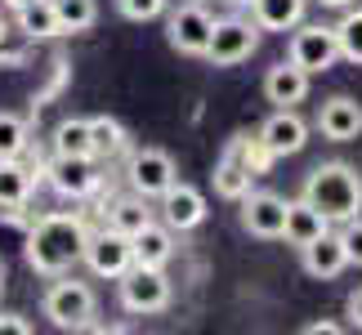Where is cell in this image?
<instances>
[{
    "instance_id": "cell-33",
    "label": "cell",
    "mask_w": 362,
    "mask_h": 335,
    "mask_svg": "<svg viewBox=\"0 0 362 335\" xmlns=\"http://www.w3.org/2000/svg\"><path fill=\"white\" fill-rule=\"evenodd\" d=\"M304 335H340V327L336 322H309V327H304Z\"/></svg>"
},
{
    "instance_id": "cell-27",
    "label": "cell",
    "mask_w": 362,
    "mask_h": 335,
    "mask_svg": "<svg viewBox=\"0 0 362 335\" xmlns=\"http://www.w3.org/2000/svg\"><path fill=\"white\" fill-rule=\"evenodd\" d=\"M27 143H32V130H27V121L13 117V112H0V161L23 157Z\"/></svg>"
},
{
    "instance_id": "cell-23",
    "label": "cell",
    "mask_w": 362,
    "mask_h": 335,
    "mask_svg": "<svg viewBox=\"0 0 362 335\" xmlns=\"http://www.w3.org/2000/svg\"><path fill=\"white\" fill-rule=\"evenodd\" d=\"M54 157H94L86 117H67V121L54 125Z\"/></svg>"
},
{
    "instance_id": "cell-20",
    "label": "cell",
    "mask_w": 362,
    "mask_h": 335,
    "mask_svg": "<svg viewBox=\"0 0 362 335\" xmlns=\"http://www.w3.org/2000/svg\"><path fill=\"white\" fill-rule=\"evenodd\" d=\"M32 188H36V175L23 165V157L0 161V211H23L32 201Z\"/></svg>"
},
{
    "instance_id": "cell-37",
    "label": "cell",
    "mask_w": 362,
    "mask_h": 335,
    "mask_svg": "<svg viewBox=\"0 0 362 335\" xmlns=\"http://www.w3.org/2000/svg\"><path fill=\"white\" fill-rule=\"evenodd\" d=\"M5 5H9V9H23V5H32V0H5Z\"/></svg>"
},
{
    "instance_id": "cell-21",
    "label": "cell",
    "mask_w": 362,
    "mask_h": 335,
    "mask_svg": "<svg viewBox=\"0 0 362 335\" xmlns=\"http://www.w3.org/2000/svg\"><path fill=\"white\" fill-rule=\"evenodd\" d=\"M13 18H18V32H23V36H32V40L63 36V27H59V13H54V0H32V5L13 9Z\"/></svg>"
},
{
    "instance_id": "cell-12",
    "label": "cell",
    "mask_w": 362,
    "mask_h": 335,
    "mask_svg": "<svg viewBox=\"0 0 362 335\" xmlns=\"http://www.w3.org/2000/svg\"><path fill=\"white\" fill-rule=\"evenodd\" d=\"M259 143L273 152V161L277 157H296V152L309 143V125H304V117L296 107H277L273 117L259 125Z\"/></svg>"
},
{
    "instance_id": "cell-26",
    "label": "cell",
    "mask_w": 362,
    "mask_h": 335,
    "mask_svg": "<svg viewBox=\"0 0 362 335\" xmlns=\"http://www.w3.org/2000/svg\"><path fill=\"white\" fill-rule=\"evenodd\" d=\"M54 13L63 32H90L99 23V0H54Z\"/></svg>"
},
{
    "instance_id": "cell-13",
    "label": "cell",
    "mask_w": 362,
    "mask_h": 335,
    "mask_svg": "<svg viewBox=\"0 0 362 335\" xmlns=\"http://www.w3.org/2000/svg\"><path fill=\"white\" fill-rule=\"evenodd\" d=\"M45 175H49L54 192L67 197V201H86V197H94V188H99L94 157H54Z\"/></svg>"
},
{
    "instance_id": "cell-17",
    "label": "cell",
    "mask_w": 362,
    "mask_h": 335,
    "mask_svg": "<svg viewBox=\"0 0 362 335\" xmlns=\"http://www.w3.org/2000/svg\"><path fill=\"white\" fill-rule=\"evenodd\" d=\"M134 264H148V269H165V264L175 259V228H165V223H144L134 237Z\"/></svg>"
},
{
    "instance_id": "cell-11",
    "label": "cell",
    "mask_w": 362,
    "mask_h": 335,
    "mask_svg": "<svg viewBox=\"0 0 362 335\" xmlns=\"http://www.w3.org/2000/svg\"><path fill=\"white\" fill-rule=\"evenodd\" d=\"M242 206V228L259 242H277L282 237V223H286V201L277 192H246L238 201Z\"/></svg>"
},
{
    "instance_id": "cell-4",
    "label": "cell",
    "mask_w": 362,
    "mask_h": 335,
    "mask_svg": "<svg viewBox=\"0 0 362 335\" xmlns=\"http://www.w3.org/2000/svg\"><path fill=\"white\" fill-rule=\"evenodd\" d=\"M121 309L134 313V317H152V313H165L170 309V277H165V269H148V264H130L121 277Z\"/></svg>"
},
{
    "instance_id": "cell-9",
    "label": "cell",
    "mask_w": 362,
    "mask_h": 335,
    "mask_svg": "<svg viewBox=\"0 0 362 335\" xmlns=\"http://www.w3.org/2000/svg\"><path fill=\"white\" fill-rule=\"evenodd\" d=\"M86 264H90L94 277L117 282V277L134 264V242L125 233H117V228H103V233H94L86 242Z\"/></svg>"
},
{
    "instance_id": "cell-32",
    "label": "cell",
    "mask_w": 362,
    "mask_h": 335,
    "mask_svg": "<svg viewBox=\"0 0 362 335\" xmlns=\"http://www.w3.org/2000/svg\"><path fill=\"white\" fill-rule=\"evenodd\" d=\"M344 313H349V322H354V327L362 331V286L354 290V295H349V300H344Z\"/></svg>"
},
{
    "instance_id": "cell-31",
    "label": "cell",
    "mask_w": 362,
    "mask_h": 335,
    "mask_svg": "<svg viewBox=\"0 0 362 335\" xmlns=\"http://www.w3.org/2000/svg\"><path fill=\"white\" fill-rule=\"evenodd\" d=\"M0 335H32V322L23 313H0Z\"/></svg>"
},
{
    "instance_id": "cell-2",
    "label": "cell",
    "mask_w": 362,
    "mask_h": 335,
    "mask_svg": "<svg viewBox=\"0 0 362 335\" xmlns=\"http://www.w3.org/2000/svg\"><path fill=\"white\" fill-rule=\"evenodd\" d=\"M300 197L313 211H322L327 223H349L354 215H362V175L349 161H322L309 170Z\"/></svg>"
},
{
    "instance_id": "cell-19",
    "label": "cell",
    "mask_w": 362,
    "mask_h": 335,
    "mask_svg": "<svg viewBox=\"0 0 362 335\" xmlns=\"http://www.w3.org/2000/svg\"><path fill=\"white\" fill-rule=\"evenodd\" d=\"M304 5L309 0H255L250 5V23L259 32H291L304 23Z\"/></svg>"
},
{
    "instance_id": "cell-30",
    "label": "cell",
    "mask_w": 362,
    "mask_h": 335,
    "mask_svg": "<svg viewBox=\"0 0 362 335\" xmlns=\"http://www.w3.org/2000/svg\"><path fill=\"white\" fill-rule=\"evenodd\" d=\"M340 242H344L349 264H362V215H354L349 223H340Z\"/></svg>"
},
{
    "instance_id": "cell-10",
    "label": "cell",
    "mask_w": 362,
    "mask_h": 335,
    "mask_svg": "<svg viewBox=\"0 0 362 335\" xmlns=\"http://www.w3.org/2000/svg\"><path fill=\"white\" fill-rule=\"evenodd\" d=\"M157 201H161V206H157V211H161V223H165V228H175V233H192V228L206 219V192L192 188V184H179V179L161 192Z\"/></svg>"
},
{
    "instance_id": "cell-29",
    "label": "cell",
    "mask_w": 362,
    "mask_h": 335,
    "mask_svg": "<svg viewBox=\"0 0 362 335\" xmlns=\"http://www.w3.org/2000/svg\"><path fill=\"white\" fill-rule=\"evenodd\" d=\"M117 9H121V18H130V23H152L170 9V0H117Z\"/></svg>"
},
{
    "instance_id": "cell-25",
    "label": "cell",
    "mask_w": 362,
    "mask_h": 335,
    "mask_svg": "<svg viewBox=\"0 0 362 335\" xmlns=\"http://www.w3.org/2000/svg\"><path fill=\"white\" fill-rule=\"evenodd\" d=\"M144 223H152V206H148V197H139V192L121 197V201L112 206V215H107V228H117V233H125V237H134Z\"/></svg>"
},
{
    "instance_id": "cell-15",
    "label": "cell",
    "mask_w": 362,
    "mask_h": 335,
    "mask_svg": "<svg viewBox=\"0 0 362 335\" xmlns=\"http://www.w3.org/2000/svg\"><path fill=\"white\" fill-rule=\"evenodd\" d=\"M317 130H322L331 143H349V139L362 134V103L349 99V94H336L317 107Z\"/></svg>"
},
{
    "instance_id": "cell-5",
    "label": "cell",
    "mask_w": 362,
    "mask_h": 335,
    "mask_svg": "<svg viewBox=\"0 0 362 335\" xmlns=\"http://www.w3.org/2000/svg\"><path fill=\"white\" fill-rule=\"evenodd\" d=\"M286 59L296 63V67H304L309 76L331 72V67L340 63V40H336V27H322V23H300V27H291Z\"/></svg>"
},
{
    "instance_id": "cell-3",
    "label": "cell",
    "mask_w": 362,
    "mask_h": 335,
    "mask_svg": "<svg viewBox=\"0 0 362 335\" xmlns=\"http://www.w3.org/2000/svg\"><path fill=\"white\" fill-rule=\"evenodd\" d=\"M40 309L59 331H90L94 317H99V295H94L90 282H76L72 273H59L54 286L45 290V300H40Z\"/></svg>"
},
{
    "instance_id": "cell-34",
    "label": "cell",
    "mask_w": 362,
    "mask_h": 335,
    "mask_svg": "<svg viewBox=\"0 0 362 335\" xmlns=\"http://www.w3.org/2000/svg\"><path fill=\"white\" fill-rule=\"evenodd\" d=\"M5 40H9V13L0 9V45H5Z\"/></svg>"
},
{
    "instance_id": "cell-16",
    "label": "cell",
    "mask_w": 362,
    "mask_h": 335,
    "mask_svg": "<svg viewBox=\"0 0 362 335\" xmlns=\"http://www.w3.org/2000/svg\"><path fill=\"white\" fill-rule=\"evenodd\" d=\"M309 72L304 67H296V63H273L269 72H264V99L269 103H277V107H296V103H304L309 99Z\"/></svg>"
},
{
    "instance_id": "cell-22",
    "label": "cell",
    "mask_w": 362,
    "mask_h": 335,
    "mask_svg": "<svg viewBox=\"0 0 362 335\" xmlns=\"http://www.w3.org/2000/svg\"><path fill=\"white\" fill-rule=\"evenodd\" d=\"M90 143H94V161H112L130 148V134L117 117H90Z\"/></svg>"
},
{
    "instance_id": "cell-36",
    "label": "cell",
    "mask_w": 362,
    "mask_h": 335,
    "mask_svg": "<svg viewBox=\"0 0 362 335\" xmlns=\"http://www.w3.org/2000/svg\"><path fill=\"white\" fill-rule=\"evenodd\" d=\"M228 5H233V9H250V5H255V0H228Z\"/></svg>"
},
{
    "instance_id": "cell-35",
    "label": "cell",
    "mask_w": 362,
    "mask_h": 335,
    "mask_svg": "<svg viewBox=\"0 0 362 335\" xmlns=\"http://www.w3.org/2000/svg\"><path fill=\"white\" fill-rule=\"evenodd\" d=\"M317 5H331V9H344V5H354V0H317Z\"/></svg>"
},
{
    "instance_id": "cell-18",
    "label": "cell",
    "mask_w": 362,
    "mask_h": 335,
    "mask_svg": "<svg viewBox=\"0 0 362 335\" xmlns=\"http://www.w3.org/2000/svg\"><path fill=\"white\" fill-rule=\"evenodd\" d=\"M331 228V223L322 219V211H313L304 197H296V201H286V223H282V242L286 246H309L313 237H322Z\"/></svg>"
},
{
    "instance_id": "cell-1",
    "label": "cell",
    "mask_w": 362,
    "mask_h": 335,
    "mask_svg": "<svg viewBox=\"0 0 362 335\" xmlns=\"http://www.w3.org/2000/svg\"><path fill=\"white\" fill-rule=\"evenodd\" d=\"M86 242H90L86 219L72 215V211H54V215H40L27 228L23 259L40 277H59V273H72L86 259Z\"/></svg>"
},
{
    "instance_id": "cell-6",
    "label": "cell",
    "mask_w": 362,
    "mask_h": 335,
    "mask_svg": "<svg viewBox=\"0 0 362 335\" xmlns=\"http://www.w3.org/2000/svg\"><path fill=\"white\" fill-rule=\"evenodd\" d=\"M255 45H259V27L250 18H215L202 59H211L215 67H238L255 54Z\"/></svg>"
},
{
    "instance_id": "cell-8",
    "label": "cell",
    "mask_w": 362,
    "mask_h": 335,
    "mask_svg": "<svg viewBox=\"0 0 362 335\" xmlns=\"http://www.w3.org/2000/svg\"><path fill=\"white\" fill-rule=\"evenodd\" d=\"M211 27H215L211 9H206L202 0H188V5L170 9V18H165V40H170V49L202 59V54H206V40H211Z\"/></svg>"
},
{
    "instance_id": "cell-28",
    "label": "cell",
    "mask_w": 362,
    "mask_h": 335,
    "mask_svg": "<svg viewBox=\"0 0 362 335\" xmlns=\"http://www.w3.org/2000/svg\"><path fill=\"white\" fill-rule=\"evenodd\" d=\"M336 40H340V59L362 63V5L358 9L344 5V18L336 23Z\"/></svg>"
},
{
    "instance_id": "cell-24",
    "label": "cell",
    "mask_w": 362,
    "mask_h": 335,
    "mask_svg": "<svg viewBox=\"0 0 362 335\" xmlns=\"http://www.w3.org/2000/svg\"><path fill=\"white\" fill-rule=\"evenodd\" d=\"M250 179H255V175H250L246 165L233 157V152H224V157H219V165H215V192H219L224 201H242L246 192H250Z\"/></svg>"
},
{
    "instance_id": "cell-7",
    "label": "cell",
    "mask_w": 362,
    "mask_h": 335,
    "mask_svg": "<svg viewBox=\"0 0 362 335\" xmlns=\"http://www.w3.org/2000/svg\"><path fill=\"white\" fill-rule=\"evenodd\" d=\"M125 179H130V192H139V197H148V201H157L161 192L179 179V170H175V157H170V152H161V148H139V152H130Z\"/></svg>"
},
{
    "instance_id": "cell-14",
    "label": "cell",
    "mask_w": 362,
    "mask_h": 335,
    "mask_svg": "<svg viewBox=\"0 0 362 335\" xmlns=\"http://www.w3.org/2000/svg\"><path fill=\"white\" fill-rule=\"evenodd\" d=\"M300 259H304V273L317 277V282H331V277H340L344 269H349V255H344V242L340 233H322L313 237L309 246H300Z\"/></svg>"
}]
</instances>
